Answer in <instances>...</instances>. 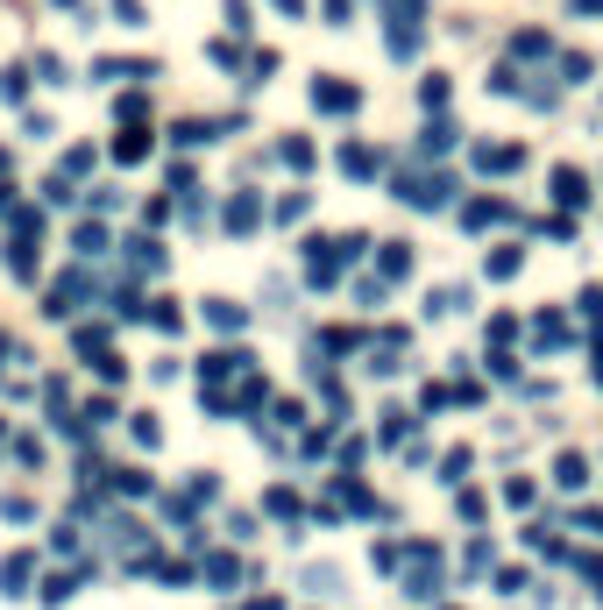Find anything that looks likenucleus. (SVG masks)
I'll return each mask as SVG.
<instances>
[{
    "label": "nucleus",
    "instance_id": "nucleus-1",
    "mask_svg": "<svg viewBox=\"0 0 603 610\" xmlns=\"http://www.w3.org/2000/svg\"><path fill=\"white\" fill-rule=\"evenodd\" d=\"M362 249H369L362 235H348V242H306V277H313V284H334L341 263H355Z\"/></svg>",
    "mask_w": 603,
    "mask_h": 610
},
{
    "label": "nucleus",
    "instance_id": "nucleus-2",
    "mask_svg": "<svg viewBox=\"0 0 603 610\" xmlns=\"http://www.w3.org/2000/svg\"><path fill=\"white\" fill-rule=\"evenodd\" d=\"M447 192H455V178H440V171H433V178H426V171H405V178H398V199L419 206V213L447 206Z\"/></svg>",
    "mask_w": 603,
    "mask_h": 610
},
{
    "label": "nucleus",
    "instance_id": "nucleus-3",
    "mask_svg": "<svg viewBox=\"0 0 603 610\" xmlns=\"http://www.w3.org/2000/svg\"><path fill=\"white\" fill-rule=\"evenodd\" d=\"M313 107H320V114H355V107H362V86H348V79H313Z\"/></svg>",
    "mask_w": 603,
    "mask_h": 610
},
{
    "label": "nucleus",
    "instance_id": "nucleus-4",
    "mask_svg": "<svg viewBox=\"0 0 603 610\" xmlns=\"http://www.w3.org/2000/svg\"><path fill=\"white\" fill-rule=\"evenodd\" d=\"M341 171H348V178H376V171H384V149L348 142V149H341Z\"/></svg>",
    "mask_w": 603,
    "mask_h": 610
},
{
    "label": "nucleus",
    "instance_id": "nucleus-5",
    "mask_svg": "<svg viewBox=\"0 0 603 610\" xmlns=\"http://www.w3.org/2000/svg\"><path fill=\"white\" fill-rule=\"evenodd\" d=\"M256 220H263V199L256 192H235L228 199V227H235V235H256Z\"/></svg>",
    "mask_w": 603,
    "mask_h": 610
},
{
    "label": "nucleus",
    "instance_id": "nucleus-6",
    "mask_svg": "<svg viewBox=\"0 0 603 610\" xmlns=\"http://www.w3.org/2000/svg\"><path fill=\"white\" fill-rule=\"evenodd\" d=\"M206 320H213L220 334H242V327H249V313H242L235 298H206Z\"/></svg>",
    "mask_w": 603,
    "mask_h": 610
},
{
    "label": "nucleus",
    "instance_id": "nucleus-7",
    "mask_svg": "<svg viewBox=\"0 0 603 610\" xmlns=\"http://www.w3.org/2000/svg\"><path fill=\"white\" fill-rule=\"evenodd\" d=\"M29 575H36V554H8V561H0V582H8V596H29Z\"/></svg>",
    "mask_w": 603,
    "mask_h": 610
},
{
    "label": "nucleus",
    "instance_id": "nucleus-8",
    "mask_svg": "<svg viewBox=\"0 0 603 610\" xmlns=\"http://www.w3.org/2000/svg\"><path fill=\"white\" fill-rule=\"evenodd\" d=\"M128 270H149V277H157V270H164V242L135 235V242H128Z\"/></svg>",
    "mask_w": 603,
    "mask_h": 610
},
{
    "label": "nucleus",
    "instance_id": "nucleus-9",
    "mask_svg": "<svg viewBox=\"0 0 603 610\" xmlns=\"http://www.w3.org/2000/svg\"><path fill=\"white\" fill-rule=\"evenodd\" d=\"M476 164H483V171H518V164H525V149H511V142L490 149V142H483V149H476Z\"/></svg>",
    "mask_w": 603,
    "mask_h": 610
},
{
    "label": "nucleus",
    "instance_id": "nucleus-10",
    "mask_svg": "<svg viewBox=\"0 0 603 610\" xmlns=\"http://www.w3.org/2000/svg\"><path fill=\"white\" fill-rule=\"evenodd\" d=\"M554 199H561V206H582V199H589L582 171H568V164H561V171H554Z\"/></svg>",
    "mask_w": 603,
    "mask_h": 610
},
{
    "label": "nucleus",
    "instance_id": "nucleus-11",
    "mask_svg": "<svg viewBox=\"0 0 603 610\" xmlns=\"http://www.w3.org/2000/svg\"><path fill=\"white\" fill-rule=\"evenodd\" d=\"M554 483H561V490H582V483H589V462H582V454H561V462H554Z\"/></svg>",
    "mask_w": 603,
    "mask_h": 610
},
{
    "label": "nucleus",
    "instance_id": "nucleus-12",
    "mask_svg": "<svg viewBox=\"0 0 603 610\" xmlns=\"http://www.w3.org/2000/svg\"><path fill=\"white\" fill-rule=\"evenodd\" d=\"M376 263H384V284L405 277V270H412V242H384V256H376Z\"/></svg>",
    "mask_w": 603,
    "mask_h": 610
},
{
    "label": "nucleus",
    "instance_id": "nucleus-13",
    "mask_svg": "<svg viewBox=\"0 0 603 610\" xmlns=\"http://www.w3.org/2000/svg\"><path fill=\"white\" fill-rule=\"evenodd\" d=\"M277 157H284L291 171H306V164H313V142H306V135H284V142H277Z\"/></svg>",
    "mask_w": 603,
    "mask_h": 610
},
{
    "label": "nucleus",
    "instance_id": "nucleus-14",
    "mask_svg": "<svg viewBox=\"0 0 603 610\" xmlns=\"http://www.w3.org/2000/svg\"><path fill=\"white\" fill-rule=\"evenodd\" d=\"M462 220H469V227H490V220H511V206H504V199H476Z\"/></svg>",
    "mask_w": 603,
    "mask_h": 610
},
{
    "label": "nucleus",
    "instance_id": "nucleus-15",
    "mask_svg": "<svg viewBox=\"0 0 603 610\" xmlns=\"http://www.w3.org/2000/svg\"><path fill=\"white\" fill-rule=\"evenodd\" d=\"M114 157H121V164H142V157H149V135H142V128H128V135L114 142Z\"/></svg>",
    "mask_w": 603,
    "mask_h": 610
},
{
    "label": "nucleus",
    "instance_id": "nucleus-16",
    "mask_svg": "<svg viewBox=\"0 0 603 610\" xmlns=\"http://www.w3.org/2000/svg\"><path fill=\"white\" fill-rule=\"evenodd\" d=\"M568 334H575V327H568L561 313H540V341H547V348H568Z\"/></svg>",
    "mask_w": 603,
    "mask_h": 610
},
{
    "label": "nucleus",
    "instance_id": "nucleus-17",
    "mask_svg": "<svg viewBox=\"0 0 603 610\" xmlns=\"http://www.w3.org/2000/svg\"><path fill=\"white\" fill-rule=\"evenodd\" d=\"M419 149H426V157H433V149H455V121H433V128L419 135Z\"/></svg>",
    "mask_w": 603,
    "mask_h": 610
},
{
    "label": "nucleus",
    "instance_id": "nucleus-18",
    "mask_svg": "<svg viewBox=\"0 0 603 610\" xmlns=\"http://www.w3.org/2000/svg\"><path fill=\"white\" fill-rule=\"evenodd\" d=\"M79 256H86V263H93V256H107V227H93V220L79 227Z\"/></svg>",
    "mask_w": 603,
    "mask_h": 610
},
{
    "label": "nucleus",
    "instance_id": "nucleus-19",
    "mask_svg": "<svg viewBox=\"0 0 603 610\" xmlns=\"http://www.w3.org/2000/svg\"><path fill=\"white\" fill-rule=\"evenodd\" d=\"M149 320H157L164 334H178V320H185V313H178V305H171V298H157V305H149Z\"/></svg>",
    "mask_w": 603,
    "mask_h": 610
},
{
    "label": "nucleus",
    "instance_id": "nucleus-20",
    "mask_svg": "<svg viewBox=\"0 0 603 610\" xmlns=\"http://www.w3.org/2000/svg\"><path fill=\"white\" fill-rule=\"evenodd\" d=\"M71 589H79V575H50V582H43V603H64Z\"/></svg>",
    "mask_w": 603,
    "mask_h": 610
},
{
    "label": "nucleus",
    "instance_id": "nucleus-21",
    "mask_svg": "<svg viewBox=\"0 0 603 610\" xmlns=\"http://www.w3.org/2000/svg\"><path fill=\"white\" fill-rule=\"evenodd\" d=\"M206 582H235V561L228 554H206Z\"/></svg>",
    "mask_w": 603,
    "mask_h": 610
},
{
    "label": "nucleus",
    "instance_id": "nucleus-22",
    "mask_svg": "<svg viewBox=\"0 0 603 610\" xmlns=\"http://www.w3.org/2000/svg\"><path fill=\"white\" fill-rule=\"evenodd\" d=\"M263 504H270V511H277V518H298V497H291V490H270V497H263Z\"/></svg>",
    "mask_w": 603,
    "mask_h": 610
},
{
    "label": "nucleus",
    "instance_id": "nucleus-23",
    "mask_svg": "<svg viewBox=\"0 0 603 610\" xmlns=\"http://www.w3.org/2000/svg\"><path fill=\"white\" fill-rule=\"evenodd\" d=\"M114 15H121L128 29H142V0H114Z\"/></svg>",
    "mask_w": 603,
    "mask_h": 610
},
{
    "label": "nucleus",
    "instance_id": "nucleus-24",
    "mask_svg": "<svg viewBox=\"0 0 603 610\" xmlns=\"http://www.w3.org/2000/svg\"><path fill=\"white\" fill-rule=\"evenodd\" d=\"M582 313H589V320H603V284H589V291H582Z\"/></svg>",
    "mask_w": 603,
    "mask_h": 610
},
{
    "label": "nucleus",
    "instance_id": "nucleus-25",
    "mask_svg": "<svg viewBox=\"0 0 603 610\" xmlns=\"http://www.w3.org/2000/svg\"><path fill=\"white\" fill-rule=\"evenodd\" d=\"M575 8H582V15H603V0H575Z\"/></svg>",
    "mask_w": 603,
    "mask_h": 610
},
{
    "label": "nucleus",
    "instance_id": "nucleus-26",
    "mask_svg": "<svg viewBox=\"0 0 603 610\" xmlns=\"http://www.w3.org/2000/svg\"><path fill=\"white\" fill-rule=\"evenodd\" d=\"M596 376H603V362H596Z\"/></svg>",
    "mask_w": 603,
    "mask_h": 610
}]
</instances>
